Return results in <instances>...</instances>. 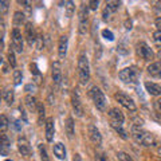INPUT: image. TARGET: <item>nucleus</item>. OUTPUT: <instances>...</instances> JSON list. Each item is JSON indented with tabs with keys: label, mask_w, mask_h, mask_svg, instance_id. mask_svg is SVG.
Instances as JSON below:
<instances>
[{
	"label": "nucleus",
	"mask_w": 161,
	"mask_h": 161,
	"mask_svg": "<svg viewBox=\"0 0 161 161\" xmlns=\"http://www.w3.org/2000/svg\"><path fill=\"white\" fill-rule=\"evenodd\" d=\"M157 153L161 156V147H158V148H157Z\"/></svg>",
	"instance_id": "nucleus-47"
},
{
	"label": "nucleus",
	"mask_w": 161,
	"mask_h": 161,
	"mask_svg": "<svg viewBox=\"0 0 161 161\" xmlns=\"http://www.w3.org/2000/svg\"><path fill=\"white\" fill-rule=\"evenodd\" d=\"M118 77L125 83H136L138 80V78H140V70L137 67H134V66L125 67V69H122L119 71Z\"/></svg>",
	"instance_id": "nucleus-3"
},
{
	"label": "nucleus",
	"mask_w": 161,
	"mask_h": 161,
	"mask_svg": "<svg viewBox=\"0 0 161 161\" xmlns=\"http://www.w3.org/2000/svg\"><path fill=\"white\" fill-rule=\"evenodd\" d=\"M87 6L82 4L79 11V24H78V32L80 35H85L87 32Z\"/></svg>",
	"instance_id": "nucleus-5"
},
{
	"label": "nucleus",
	"mask_w": 161,
	"mask_h": 161,
	"mask_svg": "<svg viewBox=\"0 0 161 161\" xmlns=\"http://www.w3.org/2000/svg\"><path fill=\"white\" fill-rule=\"evenodd\" d=\"M51 75H53V80L55 85H60L62 82V69H60V63L59 62H54L53 64V71H51Z\"/></svg>",
	"instance_id": "nucleus-16"
},
{
	"label": "nucleus",
	"mask_w": 161,
	"mask_h": 161,
	"mask_svg": "<svg viewBox=\"0 0 161 161\" xmlns=\"http://www.w3.org/2000/svg\"><path fill=\"white\" fill-rule=\"evenodd\" d=\"M121 3L119 2H108L106 3V7H105V9H108V11L112 14V12H115L117 9L119 8Z\"/></svg>",
	"instance_id": "nucleus-28"
},
{
	"label": "nucleus",
	"mask_w": 161,
	"mask_h": 161,
	"mask_svg": "<svg viewBox=\"0 0 161 161\" xmlns=\"http://www.w3.org/2000/svg\"><path fill=\"white\" fill-rule=\"evenodd\" d=\"M6 161H12V160H6Z\"/></svg>",
	"instance_id": "nucleus-51"
},
{
	"label": "nucleus",
	"mask_w": 161,
	"mask_h": 161,
	"mask_svg": "<svg viewBox=\"0 0 161 161\" xmlns=\"http://www.w3.org/2000/svg\"><path fill=\"white\" fill-rule=\"evenodd\" d=\"M109 115H110V118H112L113 122H117V124H119V125H122L124 121H125L124 113L121 112L118 108H112V109H110V110H109Z\"/></svg>",
	"instance_id": "nucleus-15"
},
{
	"label": "nucleus",
	"mask_w": 161,
	"mask_h": 161,
	"mask_svg": "<svg viewBox=\"0 0 161 161\" xmlns=\"http://www.w3.org/2000/svg\"><path fill=\"white\" fill-rule=\"evenodd\" d=\"M67 46H69V39L66 35H62L59 39V44H58V55L59 59H64L67 54Z\"/></svg>",
	"instance_id": "nucleus-12"
},
{
	"label": "nucleus",
	"mask_w": 161,
	"mask_h": 161,
	"mask_svg": "<svg viewBox=\"0 0 161 161\" xmlns=\"http://www.w3.org/2000/svg\"><path fill=\"white\" fill-rule=\"evenodd\" d=\"M18 150L20 153H22V156H31V147H30V142L27 138L24 137H19L18 138Z\"/></svg>",
	"instance_id": "nucleus-10"
},
{
	"label": "nucleus",
	"mask_w": 161,
	"mask_h": 161,
	"mask_svg": "<svg viewBox=\"0 0 161 161\" xmlns=\"http://www.w3.org/2000/svg\"><path fill=\"white\" fill-rule=\"evenodd\" d=\"M64 9H66V15L67 18H71L74 12H75V6H74V2H66L64 3Z\"/></svg>",
	"instance_id": "nucleus-26"
},
{
	"label": "nucleus",
	"mask_w": 161,
	"mask_h": 161,
	"mask_svg": "<svg viewBox=\"0 0 161 161\" xmlns=\"http://www.w3.org/2000/svg\"><path fill=\"white\" fill-rule=\"evenodd\" d=\"M114 98L119 105H122L124 108H126L130 112H136V103L133 102V99L130 98L129 95L124 94V93H117L114 95Z\"/></svg>",
	"instance_id": "nucleus-6"
},
{
	"label": "nucleus",
	"mask_w": 161,
	"mask_h": 161,
	"mask_svg": "<svg viewBox=\"0 0 161 161\" xmlns=\"http://www.w3.org/2000/svg\"><path fill=\"white\" fill-rule=\"evenodd\" d=\"M90 95H92V98H93L95 108L98 110H105V106H106V98H105L103 93L101 92L98 87L94 86V87H92V90H90Z\"/></svg>",
	"instance_id": "nucleus-4"
},
{
	"label": "nucleus",
	"mask_w": 161,
	"mask_h": 161,
	"mask_svg": "<svg viewBox=\"0 0 161 161\" xmlns=\"http://www.w3.org/2000/svg\"><path fill=\"white\" fill-rule=\"evenodd\" d=\"M157 58L160 59V62H161V48H160V51L157 53Z\"/></svg>",
	"instance_id": "nucleus-46"
},
{
	"label": "nucleus",
	"mask_w": 161,
	"mask_h": 161,
	"mask_svg": "<svg viewBox=\"0 0 161 161\" xmlns=\"http://www.w3.org/2000/svg\"><path fill=\"white\" fill-rule=\"evenodd\" d=\"M95 161H108V158L103 153H98L97 156H95Z\"/></svg>",
	"instance_id": "nucleus-40"
},
{
	"label": "nucleus",
	"mask_w": 161,
	"mask_h": 161,
	"mask_svg": "<svg viewBox=\"0 0 161 161\" xmlns=\"http://www.w3.org/2000/svg\"><path fill=\"white\" fill-rule=\"evenodd\" d=\"M64 126H66V134H67V137L70 140H73L74 133H75V124H74L73 117H67L66 125H64Z\"/></svg>",
	"instance_id": "nucleus-20"
},
{
	"label": "nucleus",
	"mask_w": 161,
	"mask_h": 161,
	"mask_svg": "<svg viewBox=\"0 0 161 161\" xmlns=\"http://www.w3.org/2000/svg\"><path fill=\"white\" fill-rule=\"evenodd\" d=\"M71 105H73V109H74V113L78 115V117H82L83 115V106L80 103V99H79V94L77 90H74L71 93Z\"/></svg>",
	"instance_id": "nucleus-9"
},
{
	"label": "nucleus",
	"mask_w": 161,
	"mask_h": 161,
	"mask_svg": "<svg viewBox=\"0 0 161 161\" xmlns=\"http://www.w3.org/2000/svg\"><path fill=\"white\" fill-rule=\"evenodd\" d=\"M153 106H154V110H156V112H157L158 114H161V98H158V99H156V101H154Z\"/></svg>",
	"instance_id": "nucleus-37"
},
{
	"label": "nucleus",
	"mask_w": 161,
	"mask_h": 161,
	"mask_svg": "<svg viewBox=\"0 0 161 161\" xmlns=\"http://www.w3.org/2000/svg\"><path fill=\"white\" fill-rule=\"evenodd\" d=\"M9 150H11V142H9V138L7 137V134L0 133V154L8 156Z\"/></svg>",
	"instance_id": "nucleus-11"
},
{
	"label": "nucleus",
	"mask_w": 161,
	"mask_h": 161,
	"mask_svg": "<svg viewBox=\"0 0 161 161\" xmlns=\"http://www.w3.org/2000/svg\"><path fill=\"white\" fill-rule=\"evenodd\" d=\"M12 48L19 54L23 53V36L19 28H14L12 31Z\"/></svg>",
	"instance_id": "nucleus-7"
},
{
	"label": "nucleus",
	"mask_w": 161,
	"mask_h": 161,
	"mask_svg": "<svg viewBox=\"0 0 161 161\" xmlns=\"http://www.w3.org/2000/svg\"><path fill=\"white\" fill-rule=\"evenodd\" d=\"M24 101H26V106L28 108L30 112H35V110H36V108H38V102H36V99H35L32 95H27Z\"/></svg>",
	"instance_id": "nucleus-23"
},
{
	"label": "nucleus",
	"mask_w": 161,
	"mask_h": 161,
	"mask_svg": "<svg viewBox=\"0 0 161 161\" xmlns=\"http://www.w3.org/2000/svg\"><path fill=\"white\" fill-rule=\"evenodd\" d=\"M31 73L34 74V75H36V77H39L40 75V73H39V70H38V66H36V63H31Z\"/></svg>",
	"instance_id": "nucleus-38"
},
{
	"label": "nucleus",
	"mask_w": 161,
	"mask_h": 161,
	"mask_svg": "<svg viewBox=\"0 0 161 161\" xmlns=\"http://www.w3.org/2000/svg\"><path fill=\"white\" fill-rule=\"evenodd\" d=\"M156 27L158 28V31H161V16L156 19Z\"/></svg>",
	"instance_id": "nucleus-44"
},
{
	"label": "nucleus",
	"mask_w": 161,
	"mask_h": 161,
	"mask_svg": "<svg viewBox=\"0 0 161 161\" xmlns=\"http://www.w3.org/2000/svg\"><path fill=\"white\" fill-rule=\"evenodd\" d=\"M132 137L137 144H141L144 147H152L156 144V138L152 133L141 130L140 128H132Z\"/></svg>",
	"instance_id": "nucleus-1"
},
{
	"label": "nucleus",
	"mask_w": 161,
	"mask_h": 161,
	"mask_svg": "<svg viewBox=\"0 0 161 161\" xmlns=\"http://www.w3.org/2000/svg\"><path fill=\"white\" fill-rule=\"evenodd\" d=\"M160 78H161V77H160Z\"/></svg>",
	"instance_id": "nucleus-52"
},
{
	"label": "nucleus",
	"mask_w": 161,
	"mask_h": 161,
	"mask_svg": "<svg viewBox=\"0 0 161 161\" xmlns=\"http://www.w3.org/2000/svg\"><path fill=\"white\" fill-rule=\"evenodd\" d=\"M8 118L4 114H0V133H4L8 129Z\"/></svg>",
	"instance_id": "nucleus-27"
},
{
	"label": "nucleus",
	"mask_w": 161,
	"mask_h": 161,
	"mask_svg": "<svg viewBox=\"0 0 161 161\" xmlns=\"http://www.w3.org/2000/svg\"><path fill=\"white\" fill-rule=\"evenodd\" d=\"M24 36H26V40L28 43V46H32L36 40V35H35V30L34 26L31 23H27L26 27H24Z\"/></svg>",
	"instance_id": "nucleus-13"
},
{
	"label": "nucleus",
	"mask_w": 161,
	"mask_h": 161,
	"mask_svg": "<svg viewBox=\"0 0 161 161\" xmlns=\"http://www.w3.org/2000/svg\"><path fill=\"white\" fill-rule=\"evenodd\" d=\"M112 128L118 133V136L122 140H128V133H126V130L122 128V125H119L117 122H113V121H112Z\"/></svg>",
	"instance_id": "nucleus-22"
},
{
	"label": "nucleus",
	"mask_w": 161,
	"mask_h": 161,
	"mask_svg": "<svg viewBox=\"0 0 161 161\" xmlns=\"http://www.w3.org/2000/svg\"><path fill=\"white\" fill-rule=\"evenodd\" d=\"M73 161H82V158H80V156H79V154H74Z\"/></svg>",
	"instance_id": "nucleus-45"
},
{
	"label": "nucleus",
	"mask_w": 161,
	"mask_h": 161,
	"mask_svg": "<svg viewBox=\"0 0 161 161\" xmlns=\"http://www.w3.org/2000/svg\"><path fill=\"white\" fill-rule=\"evenodd\" d=\"M24 90H26V92H28V93H34L35 90H36V87H35L34 85H27V86L24 87Z\"/></svg>",
	"instance_id": "nucleus-41"
},
{
	"label": "nucleus",
	"mask_w": 161,
	"mask_h": 161,
	"mask_svg": "<svg viewBox=\"0 0 161 161\" xmlns=\"http://www.w3.org/2000/svg\"><path fill=\"white\" fill-rule=\"evenodd\" d=\"M137 54H138L144 60H152L153 57H154L152 48H150L148 44L144 43V42H141V43L137 44Z\"/></svg>",
	"instance_id": "nucleus-8"
},
{
	"label": "nucleus",
	"mask_w": 161,
	"mask_h": 161,
	"mask_svg": "<svg viewBox=\"0 0 161 161\" xmlns=\"http://www.w3.org/2000/svg\"><path fill=\"white\" fill-rule=\"evenodd\" d=\"M78 77L80 85H86L90 79V66L86 54H80L78 58Z\"/></svg>",
	"instance_id": "nucleus-2"
},
{
	"label": "nucleus",
	"mask_w": 161,
	"mask_h": 161,
	"mask_svg": "<svg viewBox=\"0 0 161 161\" xmlns=\"http://www.w3.org/2000/svg\"><path fill=\"white\" fill-rule=\"evenodd\" d=\"M153 39H154V42H156V44H158V46H161V31H154V34H153Z\"/></svg>",
	"instance_id": "nucleus-35"
},
{
	"label": "nucleus",
	"mask_w": 161,
	"mask_h": 161,
	"mask_svg": "<svg viewBox=\"0 0 161 161\" xmlns=\"http://www.w3.org/2000/svg\"><path fill=\"white\" fill-rule=\"evenodd\" d=\"M55 134V126H54V118H48L46 121V140L48 142H51L54 140Z\"/></svg>",
	"instance_id": "nucleus-17"
},
{
	"label": "nucleus",
	"mask_w": 161,
	"mask_h": 161,
	"mask_svg": "<svg viewBox=\"0 0 161 161\" xmlns=\"http://www.w3.org/2000/svg\"><path fill=\"white\" fill-rule=\"evenodd\" d=\"M145 89L150 95H161L160 93V85L154 83V82H145Z\"/></svg>",
	"instance_id": "nucleus-21"
},
{
	"label": "nucleus",
	"mask_w": 161,
	"mask_h": 161,
	"mask_svg": "<svg viewBox=\"0 0 161 161\" xmlns=\"http://www.w3.org/2000/svg\"><path fill=\"white\" fill-rule=\"evenodd\" d=\"M3 63V58H2V55H0V64Z\"/></svg>",
	"instance_id": "nucleus-48"
},
{
	"label": "nucleus",
	"mask_w": 161,
	"mask_h": 161,
	"mask_svg": "<svg viewBox=\"0 0 161 161\" xmlns=\"http://www.w3.org/2000/svg\"><path fill=\"white\" fill-rule=\"evenodd\" d=\"M4 101L7 102V105H12L14 103V90L12 89H6L3 93Z\"/></svg>",
	"instance_id": "nucleus-25"
},
{
	"label": "nucleus",
	"mask_w": 161,
	"mask_h": 161,
	"mask_svg": "<svg viewBox=\"0 0 161 161\" xmlns=\"http://www.w3.org/2000/svg\"><path fill=\"white\" fill-rule=\"evenodd\" d=\"M38 113H39V122H42V118L44 117V108H43V105H40L38 103Z\"/></svg>",
	"instance_id": "nucleus-36"
},
{
	"label": "nucleus",
	"mask_w": 161,
	"mask_h": 161,
	"mask_svg": "<svg viewBox=\"0 0 161 161\" xmlns=\"http://www.w3.org/2000/svg\"><path fill=\"white\" fill-rule=\"evenodd\" d=\"M22 79H23L22 71H20V70H15V71H14V83L18 86V85L22 83Z\"/></svg>",
	"instance_id": "nucleus-29"
},
{
	"label": "nucleus",
	"mask_w": 161,
	"mask_h": 161,
	"mask_svg": "<svg viewBox=\"0 0 161 161\" xmlns=\"http://www.w3.org/2000/svg\"><path fill=\"white\" fill-rule=\"evenodd\" d=\"M89 137L94 144H97V145H99L101 142H102V136H101L99 130L95 125H89Z\"/></svg>",
	"instance_id": "nucleus-14"
},
{
	"label": "nucleus",
	"mask_w": 161,
	"mask_h": 161,
	"mask_svg": "<svg viewBox=\"0 0 161 161\" xmlns=\"http://www.w3.org/2000/svg\"><path fill=\"white\" fill-rule=\"evenodd\" d=\"M2 95H3V94H2V90H0V101H2Z\"/></svg>",
	"instance_id": "nucleus-49"
},
{
	"label": "nucleus",
	"mask_w": 161,
	"mask_h": 161,
	"mask_svg": "<svg viewBox=\"0 0 161 161\" xmlns=\"http://www.w3.org/2000/svg\"><path fill=\"white\" fill-rule=\"evenodd\" d=\"M22 24H24V14L16 11L14 14V26H15V28H18L22 26Z\"/></svg>",
	"instance_id": "nucleus-24"
},
{
	"label": "nucleus",
	"mask_w": 161,
	"mask_h": 161,
	"mask_svg": "<svg viewBox=\"0 0 161 161\" xmlns=\"http://www.w3.org/2000/svg\"><path fill=\"white\" fill-rule=\"evenodd\" d=\"M8 7H9V3L8 2L0 0V14H6L8 11Z\"/></svg>",
	"instance_id": "nucleus-34"
},
{
	"label": "nucleus",
	"mask_w": 161,
	"mask_h": 161,
	"mask_svg": "<svg viewBox=\"0 0 161 161\" xmlns=\"http://www.w3.org/2000/svg\"><path fill=\"white\" fill-rule=\"evenodd\" d=\"M39 154H40L42 161H50L48 156H47V150H46V148H44L43 145H39Z\"/></svg>",
	"instance_id": "nucleus-30"
},
{
	"label": "nucleus",
	"mask_w": 161,
	"mask_h": 161,
	"mask_svg": "<svg viewBox=\"0 0 161 161\" xmlns=\"http://www.w3.org/2000/svg\"><path fill=\"white\" fill-rule=\"evenodd\" d=\"M117 157H118L119 161H134L129 154H126L125 152H118L117 153Z\"/></svg>",
	"instance_id": "nucleus-31"
},
{
	"label": "nucleus",
	"mask_w": 161,
	"mask_h": 161,
	"mask_svg": "<svg viewBox=\"0 0 161 161\" xmlns=\"http://www.w3.org/2000/svg\"><path fill=\"white\" fill-rule=\"evenodd\" d=\"M98 4H99V2H95V0H93V2H89L90 9H93V11H95V9L98 8Z\"/></svg>",
	"instance_id": "nucleus-39"
},
{
	"label": "nucleus",
	"mask_w": 161,
	"mask_h": 161,
	"mask_svg": "<svg viewBox=\"0 0 161 161\" xmlns=\"http://www.w3.org/2000/svg\"><path fill=\"white\" fill-rule=\"evenodd\" d=\"M160 93H161V85H160Z\"/></svg>",
	"instance_id": "nucleus-50"
},
{
	"label": "nucleus",
	"mask_w": 161,
	"mask_h": 161,
	"mask_svg": "<svg viewBox=\"0 0 161 161\" xmlns=\"http://www.w3.org/2000/svg\"><path fill=\"white\" fill-rule=\"evenodd\" d=\"M54 154L58 160H66V148L62 142H57L54 145Z\"/></svg>",
	"instance_id": "nucleus-18"
},
{
	"label": "nucleus",
	"mask_w": 161,
	"mask_h": 161,
	"mask_svg": "<svg viewBox=\"0 0 161 161\" xmlns=\"http://www.w3.org/2000/svg\"><path fill=\"white\" fill-rule=\"evenodd\" d=\"M147 70H148V73H149L150 75H152V77L160 78V77H161V62L150 63Z\"/></svg>",
	"instance_id": "nucleus-19"
},
{
	"label": "nucleus",
	"mask_w": 161,
	"mask_h": 161,
	"mask_svg": "<svg viewBox=\"0 0 161 161\" xmlns=\"http://www.w3.org/2000/svg\"><path fill=\"white\" fill-rule=\"evenodd\" d=\"M15 129L16 130H22V121H15Z\"/></svg>",
	"instance_id": "nucleus-42"
},
{
	"label": "nucleus",
	"mask_w": 161,
	"mask_h": 161,
	"mask_svg": "<svg viewBox=\"0 0 161 161\" xmlns=\"http://www.w3.org/2000/svg\"><path fill=\"white\" fill-rule=\"evenodd\" d=\"M102 36L106 39V40H110V42H112V40H114V35H113V32L110 31V30H102Z\"/></svg>",
	"instance_id": "nucleus-32"
},
{
	"label": "nucleus",
	"mask_w": 161,
	"mask_h": 161,
	"mask_svg": "<svg viewBox=\"0 0 161 161\" xmlns=\"http://www.w3.org/2000/svg\"><path fill=\"white\" fill-rule=\"evenodd\" d=\"M3 36H4V31L3 28H0V48L3 47Z\"/></svg>",
	"instance_id": "nucleus-43"
},
{
	"label": "nucleus",
	"mask_w": 161,
	"mask_h": 161,
	"mask_svg": "<svg viewBox=\"0 0 161 161\" xmlns=\"http://www.w3.org/2000/svg\"><path fill=\"white\" fill-rule=\"evenodd\" d=\"M8 62H9V64H11L12 67H16V59H15L14 50H9V53H8Z\"/></svg>",
	"instance_id": "nucleus-33"
}]
</instances>
